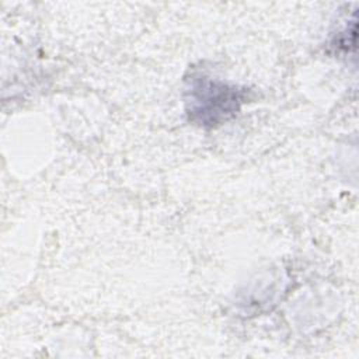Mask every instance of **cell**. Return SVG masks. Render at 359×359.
<instances>
[{
    "label": "cell",
    "instance_id": "6da1fadb",
    "mask_svg": "<svg viewBox=\"0 0 359 359\" xmlns=\"http://www.w3.org/2000/svg\"><path fill=\"white\" fill-rule=\"evenodd\" d=\"M244 91L210 77H192L185 90V102L189 119L216 126L230 119L244 102Z\"/></svg>",
    "mask_w": 359,
    "mask_h": 359
}]
</instances>
